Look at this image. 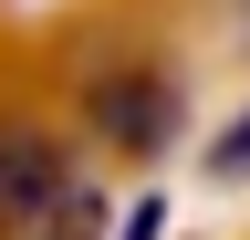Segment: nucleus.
I'll return each instance as SVG.
<instances>
[{
    "mask_svg": "<svg viewBox=\"0 0 250 240\" xmlns=\"http://www.w3.org/2000/svg\"><path fill=\"white\" fill-rule=\"evenodd\" d=\"M94 126H104V146H125V157H156V146L177 136V84L167 73H146V63H125V73H94Z\"/></svg>",
    "mask_w": 250,
    "mask_h": 240,
    "instance_id": "obj_2",
    "label": "nucleus"
},
{
    "mask_svg": "<svg viewBox=\"0 0 250 240\" xmlns=\"http://www.w3.org/2000/svg\"><path fill=\"white\" fill-rule=\"evenodd\" d=\"M125 240H156V198H136V209H125Z\"/></svg>",
    "mask_w": 250,
    "mask_h": 240,
    "instance_id": "obj_4",
    "label": "nucleus"
},
{
    "mask_svg": "<svg viewBox=\"0 0 250 240\" xmlns=\"http://www.w3.org/2000/svg\"><path fill=\"white\" fill-rule=\"evenodd\" d=\"M104 188L62 167V146L21 115H0V240H94Z\"/></svg>",
    "mask_w": 250,
    "mask_h": 240,
    "instance_id": "obj_1",
    "label": "nucleus"
},
{
    "mask_svg": "<svg viewBox=\"0 0 250 240\" xmlns=\"http://www.w3.org/2000/svg\"><path fill=\"white\" fill-rule=\"evenodd\" d=\"M208 167H219V177H240V167H250V115H240V126L208 146Z\"/></svg>",
    "mask_w": 250,
    "mask_h": 240,
    "instance_id": "obj_3",
    "label": "nucleus"
}]
</instances>
